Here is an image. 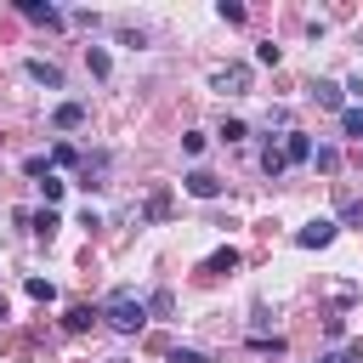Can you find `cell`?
Instances as JSON below:
<instances>
[{
  "label": "cell",
  "instance_id": "obj_1",
  "mask_svg": "<svg viewBox=\"0 0 363 363\" xmlns=\"http://www.w3.org/2000/svg\"><path fill=\"white\" fill-rule=\"evenodd\" d=\"M102 323H108V329H119V335H136V329L147 323V301H142V295H130V289H113V295L102 301Z\"/></svg>",
  "mask_w": 363,
  "mask_h": 363
},
{
  "label": "cell",
  "instance_id": "obj_2",
  "mask_svg": "<svg viewBox=\"0 0 363 363\" xmlns=\"http://www.w3.org/2000/svg\"><path fill=\"white\" fill-rule=\"evenodd\" d=\"M329 238H335V221H329V216H318V221H306V227L295 233V244H301V250H323Z\"/></svg>",
  "mask_w": 363,
  "mask_h": 363
},
{
  "label": "cell",
  "instance_id": "obj_3",
  "mask_svg": "<svg viewBox=\"0 0 363 363\" xmlns=\"http://www.w3.org/2000/svg\"><path fill=\"white\" fill-rule=\"evenodd\" d=\"M210 85H216V91H227V96H244V91H250V68H216V74H210Z\"/></svg>",
  "mask_w": 363,
  "mask_h": 363
},
{
  "label": "cell",
  "instance_id": "obj_4",
  "mask_svg": "<svg viewBox=\"0 0 363 363\" xmlns=\"http://www.w3.org/2000/svg\"><path fill=\"white\" fill-rule=\"evenodd\" d=\"M318 147H312V136L306 130H284V164H306Z\"/></svg>",
  "mask_w": 363,
  "mask_h": 363
},
{
  "label": "cell",
  "instance_id": "obj_5",
  "mask_svg": "<svg viewBox=\"0 0 363 363\" xmlns=\"http://www.w3.org/2000/svg\"><path fill=\"white\" fill-rule=\"evenodd\" d=\"M187 193H193V199H221V182H216L210 170H187Z\"/></svg>",
  "mask_w": 363,
  "mask_h": 363
},
{
  "label": "cell",
  "instance_id": "obj_6",
  "mask_svg": "<svg viewBox=\"0 0 363 363\" xmlns=\"http://www.w3.org/2000/svg\"><path fill=\"white\" fill-rule=\"evenodd\" d=\"M51 125H57V130H74V125H85V102H62V108L51 113Z\"/></svg>",
  "mask_w": 363,
  "mask_h": 363
},
{
  "label": "cell",
  "instance_id": "obj_7",
  "mask_svg": "<svg viewBox=\"0 0 363 363\" xmlns=\"http://www.w3.org/2000/svg\"><path fill=\"white\" fill-rule=\"evenodd\" d=\"M28 79H40V85H51V91H57V85H62V68H57V62H40V57H34V62H28Z\"/></svg>",
  "mask_w": 363,
  "mask_h": 363
},
{
  "label": "cell",
  "instance_id": "obj_8",
  "mask_svg": "<svg viewBox=\"0 0 363 363\" xmlns=\"http://www.w3.org/2000/svg\"><path fill=\"white\" fill-rule=\"evenodd\" d=\"M23 17H34V23H45V28H51V23H62V11H57V6H40V0H28V6H23Z\"/></svg>",
  "mask_w": 363,
  "mask_h": 363
},
{
  "label": "cell",
  "instance_id": "obj_9",
  "mask_svg": "<svg viewBox=\"0 0 363 363\" xmlns=\"http://www.w3.org/2000/svg\"><path fill=\"white\" fill-rule=\"evenodd\" d=\"M233 267H238V250H233V244H227V250H216V255L204 261V272H233Z\"/></svg>",
  "mask_w": 363,
  "mask_h": 363
},
{
  "label": "cell",
  "instance_id": "obj_10",
  "mask_svg": "<svg viewBox=\"0 0 363 363\" xmlns=\"http://www.w3.org/2000/svg\"><path fill=\"white\" fill-rule=\"evenodd\" d=\"M312 96H318L323 108H340V85H335V79H318V85H312Z\"/></svg>",
  "mask_w": 363,
  "mask_h": 363
},
{
  "label": "cell",
  "instance_id": "obj_11",
  "mask_svg": "<svg viewBox=\"0 0 363 363\" xmlns=\"http://www.w3.org/2000/svg\"><path fill=\"white\" fill-rule=\"evenodd\" d=\"M261 170H267V176H284V147L267 142V147H261Z\"/></svg>",
  "mask_w": 363,
  "mask_h": 363
},
{
  "label": "cell",
  "instance_id": "obj_12",
  "mask_svg": "<svg viewBox=\"0 0 363 363\" xmlns=\"http://www.w3.org/2000/svg\"><path fill=\"white\" fill-rule=\"evenodd\" d=\"M28 221H34V233H40V238H51V233H57V227H62V221H57V210H51V204H45V210H40V216H28Z\"/></svg>",
  "mask_w": 363,
  "mask_h": 363
},
{
  "label": "cell",
  "instance_id": "obj_13",
  "mask_svg": "<svg viewBox=\"0 0 363 363\" xmlns=\"http://www.w3.org/2000/svg\"><path fill=\"white\" fill-rule=\"evenodd\" d=\"M23 289H28V301H57V284L51 278H28Z\"/></svg>",
  "mask_w": 363,
  "mask_h": 363
},
{
  "label": "cell",
  "instance_id": "obj_14",
  "mask_svg": "<svg viewBox=\"0 0 363 363\" xmlns=\"http://www.w3.org/2000/svg\"><path fill=\"white\" fill-rule=\"evenodd\" d=\"M96 318H102V312H91V306H68V318H62V323H68V329H91Z\"/></svg>",
  "mask_w": 363,
  "mask_h": 363
},
{
  "label": "cell",
  "instance_id": "obj_15",
  "mask_svg": "<svg viewBox=\"0 0 363 363\" xmlns=\"http://www.w3.org/2000/svg\"><path fill=\"white\" fill-rule=\"evenodd\" d=\"M23 170H28V176H40V182H45V176H51V159H45V153H28V159H23Z\"/></svg>",
  "mask_w": 363,
  "mask_h": 363
},
{
  "label": "cell",
  "instance_id": "obj_16",
  "mask_svg": "<svg viewBox=\"0 0 363 363\" xmlns=\"http://www.w3.org/2000/svg\"><path fill=\"white\" fill-rule=\"evenodd\" d=\"M244 136H250L244 119H227V125H221V142H244Z\"/></svg>",
  "mask_w": 363,
  "mask_h": 363
},
{
  "label": "cell",
  "instance_id": "obj_17",
  "mask_svg": "<svg viewBox=\"0 0 363 363\" xmlns=\"http://www.w3.org/2000/svg\"><path fill=\"white\" fill-rule=\"evenodd\" d=\"M255 62H261V68H278V45H272V40H267V45H255Z\"/></svg>",
  "mask_w": 363,
  "mask_h": 363
},
{
  "label": "cell",
  "instance_id": "obj_18",
  "mask_svg": "<svg viewBox=\"0 0 363 363\" xmlns=\"http://www.w3.org/2000/svg\"><path fill=\"white\" fill-rule=\"evenodd\" d=\"M312 164H318V170H335V164H340V153H335V147H318V153H312Z\"/></svg>",
  "mask_w": 363,
  "mask_h": 363
},
{
  "label": "cell",
  "instance_id": "obj_19",
  "mask_svg": "<svg viewBox=\"0 0 363 363\" xmlns=\"http://www.w3.org/2000/svg\"><path fill=\"white\" fill-rule=\"evenodd\" d=\"M85 62H91V74H108V51H96V45H91V51H85Z\"/></svg>",
  "mask_w": 363,
  "mask_h": 363
},
{
  "label": "cell",
  "instance_id": "obj_20",
  "mask_svg": "<svg viewBox=\"0 0 363 363\" xmlns=\"http://www.w3.org/2000/svg\"><path fill=\"white\" fill-rule=\"evenodd\" d=\"M40 193H45V204H57V199H62V182H57V176H45V182H40Z\"/></svg>",
  "mask_w": 363,
  "mask_h": 363
},
{
  "label": "cell",
  "instance_id": "obj_21",
  "mask_svg": "<svg viewBox=\"0 0 363 363\" xmlns=\"http://www.w3.org/2000/svg\"><path fill=\"white\" fill-rule=\"evenodd\" d=\"M170 363H204V352H193V346H176V352H170Z\"/></svg>",
  "mask_w": 363,
  "mask_h": 363
},
{
  "label": "cell",
  "instance_id": "obj_22",
  "mask_svg": "<svg viewBox=\"0 0 363 363\" xmlns=\"http://www.w3.org/2000/svg\"><path fill=\"white\" fill-rule=\"evenodd\" d=\"M340 216H346V221H357V227H363V204H357V199H346V204H340Z\"/></svg>",
  "mask_w": 363,
  "mask_h": 363
},
{
  "label": "cell",
  "instance_id": "obj_23",
  "mask_svg": "<svg viewBox=\"0 0 363 363\" xmlns=\"http://www.w3.org/2000/svg\"><path fill=\"white\" fill-rule=\"evenodd\" d=\"M0 318H6V301H0Z\"/></svg>",
  "mask_w": 363,
  "mask_h": 363
},
{
  "label": "cell",
  "instance_id": "obj_24",
  "mask_svg": "<svg viewBox=\"0 0 363 363\" xmlns=\"http://www.w3.org/2000/svg\"><path fill=\"white\" fill-rule=\"evenodd\" d=\"M323 363H340V357H323Z\"/></svg>",
  "mask_w": 363,
  "mask_h": 363
}]
</instances>
